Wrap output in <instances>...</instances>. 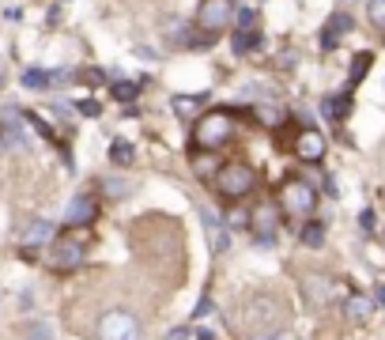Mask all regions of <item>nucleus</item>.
<instances>
[{
    "instance_id": "obj_31",
    "label": "nucleus",
    "mask_w": 385,
    "mask_h": 340,
    "mask_svg": "<svg viewBox=\"0 0 385 340\" xmlns=\"http://www.w3.org/2000/svg\"><path fill=\"white\" fill-rule=\"evenodd\" d=\"M80 114H87V117H95V114H99V103H80Z\"/></svg>"
},
{
    "instance_id": "obj_3",
    "label": "nucleus",
    "mask_w": 385,
    "mask_h": 340,
    "mask_svg": "<svg viewBox=\"0 0 385 340\" xmlns=\"http://www.w3.org/2000/svg\"><path fill=\"white\" fill-rule=\"evenodd\" d=\"M140 333H144V325H140V318L129 314V310H106L95 325L99 340H140Z\"/></svg>"
},
{
    "instance_id": "obj_12",
    "label": "nucleus",
    "mask_w": 385,
    "mask_h": 340,
    "mask_svg": "<svg viewBox=\"0 0 385 340\" xmlns=\"http://www.w3.org/2000/svg\"><path fill=\"white\" fill-rule=\"evenodd\" d=\"M303 291H306V299L314 302V306H325V302L333 299V280L310 272V276H303Z\"/></svg>"
},
{
    "instance_id": "obj_33",
    "label": "nucleus",
    "mask_w": 385,
    "mask_h": 340,
    "mask_svg": "<svg viewBox=\"0 0 385 340\" xmlns=\"http://www.w3.org/2000/svg\"><path fill=\"white\" fill-rule=\"evenodd\" d=\"M359 223L366 227V231H374V212H363V219H359Z\"/></svg>"
},
{
    "instance_id": "obj_2",
    "label": "nucleus",
    "mask_w": 385,
    "mask_h": 340,
    "mask_svg": "<svg viewBox=\"0 0 385 340\" xmlns=\"http://www.w3.org/2000/svg\"><path fill=\"white\" fill-rule=\"evenodd\" d=\"M231 136H234V121H231V114L227 110H212V114H204L201 121L193 125V144L196 148H223V144H231Z\"/></svg>"
},
{
    "instance_id": "obj_19",
    "label": "nucleus",
    "mask_w": 385,
    "mask_h": 340,
    "mask_svg": "<svg viewBox=\"0 0 385 340\" xmlns=\"http://www.w3.org/2000/svg\"><path fill=\"white\" fill-rule=\"evenodd\" d=\"M321 110H325L328 121H344L347 110H351V98H347V95H328L325 103H321Z\"/></svg>"
},
{
    "instance_id": "obj_17",
    "label": "nucleus",
    "mask_w": 385,
    "mask_h": 340,
    "mask_svg": "<svg viewBox=\"0 0 385 340\" xmlns=\"http://www.w3.org/2000/svg\"><path fill=\"white\" fill-rule=\"evenodd\" d=\"M370 64H374V53H355V61H351V72H347V91L351 87H359L363 84V76L370 72Z\"/></svg>"
},
{
    "instance_id": "obj_18",
    "label": "nucleus",
    "mask_w": 385,
    "mask_h": 340,
    "mask_svg": "<svg viewBox=\"0 0 385 340\" xmlns=\"http://www.w3.org/2000/svg\"><path fill=\"white\" fill-rule=\"evenodd\" d=\"M257 121L265 125V128H284L287 125V110L265 103V106H257Z\"/></svg>"
},
{
    "instance_id": "obj_29",
    "label": "nucleus",
    "mask_w": 385,
    "mask_h": 340,
    "mask_svg": "<svg viewBox=\"0 0 385 340\" xmlns=\"http://www.w3.org/2000/svg\"><path fill=\"white\" fill-rule=\"evenodd\" d=\"M253 23H257V15H253V12H249V8H246V12H242V15H238V27H253Z\"/></svg>"
},
{
    "instance_id": "obj_10",
    "label": "nucleus",
    "mask_w": 385,
    "mask_h": 340,
    "mask_svg": "<svg viewBox=\"0 0 385 340\" xmlns=\"http://www.w3.org/2000/svg\"><path fill=\"white\" fill-rule=\"evenodd\" d=\"M53 265H57V269H76V265H83V242L80 238H61V242L53 246Z\"/></svg>"
},
{
    "instance_id": "obj_6",
    "label": "nucleus",
    "mask_w": 385,
    "mask_h": 340,
    "mask_svg": "<svg viewBox=\"0 0 385 340\" xmlns=\"http://www.w3.org/2000/svg\"><path fill=\"white\" fill-rule=\"evenodd\" d=\"M231 20H234L231 0H204L201 12H196V27H204V31H212V34H219Z\"/></svg>"
},
{
    "instance_id": "obj_32",
    "label": "nucleus",
    "mask_w": 385,
    "mask_h": 340,
    "mask_svg": "<svg viewBox=\"0 0 385 340\" xmlns=\"http://www.w3.org/2000/svg\"><path fill=\"white\" fill-rule=\"evenodd\" d=\"M208 310H212V299H201V302H196V318H204Z\"/></svg>"
},
{
    "instance_id": "obj_13",
    "label": "nucleus",
    "mask_w": 385,
    "mask_h": 340,
    "mask_svg": "<svg viewBox=\"0 0 385 340\" xmlns=\"http://www.w3.org/2000/svg\"><path fill=\"white\" fill-rule=\"evenodd\" d=\"M189 167H193L196 178H215V174H219V159H215V151H208V148H196Z\"/></svg>"
},
{
    "instance_id": "obj_25",
    "label": "nucleus",
    "mask_w": 385,
    "mask_h": 340,
    "mask_svg": "<svg viewBox=\"0 0 385 340\" xmlns=\"http://www.w3.org/2000/svg\"><path fill=\"white\" fill-rule=\"evenodd\" d=\"M366 15H370V23L385 31V0H370V8H366Z\"/></svg>"
},
{
    "instance_id": "obj_30",
    "label": "nucleus",
    "mask_w": 385,
    "mask_h": 340,
    "mask_svg": "<svg viewBox=\"0 0 385 340\" xmlns=\"http://www.w3.org/2000/svg\"><path fill=\"white\" fill-rule=\"evenodd\" d=\"M231 223H234V227H242V223H249V216H246V212H238V208H234V212H231Z\"/></svg>"
},
{
    "instance_id": "obj_26",
    "label": "nucleus",
    "mask_w": 385,
    "mask_h": 340,
    "mask_svg": "<svg viewBox=\"0 0 385 340\" xmlns=\"http://www.w3.org/2000/svg\"><path fill=\"white\" fill-rule=\"evenodd\" d=\"M140 95V84H114V98L117 103H133Z\"/></svg>"
},
{
    "instance_id": "obj_9",
    "label": "nucleus",
    "mask_w": 385,
    "mask_h": 340,
    "mask_svg": "<svg viewBox=\"0 0 385 340\" xmlns=\"http://www.w3.org/2000/svg\"><path fill=\"white\" fill-rule=\"evenodd\" d=\"M295 155L303 163H321L325 159V136L317 133V128H303L295 140Z\"/></svg>"
},
{
    "instance_id": "obj_1",
    "label": "nucleus",
    "mask_w": 385,
    "mask_h": 340,
    "mask_svg": "<svg viewBox=\"0 0 385 340\" xmlns=\"http://www.w3.org/2000/svg\"><path fill=\"white\" fill-rule=\"evenodd\" d=\"M284 321H287V310H284L279 299L249 295L238 310H234L231 325L242 340H276V333L284 329Z\"/></svg>"
},
{
    "instance_id": "obj_5",
    "label": "nucleus",
    "mask_w": 385,
    "mask_h": 340,
    "mask_svg": "<svg viewBox=\"0 0 385 340\" xmlns=\"http://www.w3.org/2000/svg\"><path fill=\"white\" fill-rule=\"evenodd\" d=\"M279 205H284L287 216H310L317 205V193L303 178H287L284 186H279Z\"/></svg>"
},
{
    "instance_id": "obj_21",
    "label": "nucleus",
    "mask_w": 385,
    "mask_h": 340,
    "mask_svg": "<svg viewBox=\"0 0 385 340\" xmlns=\"http://www.w3.org/2000/svg\"><path fill=\"white\" fill-rule=\"evenodd\" d=\"M370 310H374V302L366 295H351V299H347V318H351L355 325H363V321L370 318Z\"/></svg>"
},
{
    "instance_id": "obj_14",
    "label": "nucleus",
    "mask_w": 385,
    "mask_h": 340,
    "mask_svg": "<svg viewBox=\"0 0 385 340\" xmlns=\"http://www.w3.org/2000/svg\"><path fill=\"white\" fill-rule=\"evenodd\" d=\"M347 31H351V15L336 12L333 20H328V27H325V34H321V45H325V50H333V45L340 42V34H347Z\"/></svg>"
},
{
    "instance_id": "obj_34",
    "label": "nucleus",
    "mask_w": 385,
    "mask_h": 340,
    "mask_svg": "<svg viewBox=\"0 0 385 340\" xmlns=\"http://www.w3.org/2000/svg\"><path fill=\"white\" fill-rule=\"evenodd\" d=\"M378 302H382V306H385V283H382V288H378Z\"/></svg>"
},
{
    "instance_id": "obj_16",
    "label": "nucleus",
    "mask_w": 385,
    "mask_h": 340,
    "mask_svg": "<svg viewBox=\"0 0 385 340\" xmlns=\"http://www.w3.org/2000/svg\"><path fill=\"white\" fill-rule=\"evenodd\" d=\"M23 242L31 246H45V242H53V223H42V219H34V223H27V231H23Z\"/></svg>"
},
{
    "instance_id": "obj_20",
    "label": "nucleus",
    "mask_w": 385,
    "mask_h": 340,
    "mask_svg": "<svg viewBox=\"0 0 385 340\" xmlns=\"http://www.w3.org/2000/svg\"><path fill=\"white\" fill-rule=\"evenodd\" d=\"M257 45H261L257 27H238V34H234V53H253Z\"/></svg>"
},
{
    "instance_id": "obj_24",
    "label": "nucleus",
    "mask_w": 385,
    "mask_h": 340,
    "mask_svg": "<svg viewBox=\"0 0 385 340\" xmlns=\"http://www.w3.org/2000/svg\"><path fill=\"white\" fill-rule=\"evenodd\" d=\"M102 189H106V197H110V200H117V197H129V193H133V182H125V178H110Z\"/></svg>"
},
{
    "instance_id": "obj_27",
    "label": "nucleus",
    "mask_w": 385,
    "mask_h": 340,
    "mask_svg": "<svg viewBox=\"0 0 385 340\" xmlns=\"http://www.w3.org/2000/svg\"><path fill=\"white\" fill-rule=\"evenodd\" d=\"M23 340H53L50 325H42V321H34V325H27V337Z\"/></svg>"
},
{
    "instance_id": "obj_11",
    "label": "nucleus",
    "mask_w": 385,
    "mask_h": 340,
    "mask_svg": "<svg viewBox=\"0 0 385 340\" xmlns=\"http://www.w3.org/2000/svg\"><path fill=\"white\" fill-rule=\"evenodd\" d=\"M95 212H99L95 197H91V193H80V197H76V200H72V205H68V212H64V223H68V227L91 223V219H95Z\"/></svg>"
},
{
    "instance_id": "obj_15",
    "label": "nucleus",
    "mask_w": 385,
    "mask_h": 340,
    "mask_svg": "<svg viewBox=\"0 0 385 340\" xmlns=\"http://www.w3.org/2000/svg\"><path fill=\"white\" fill-rule=\"evenodd\" d=\"M57 72H45V68H27L23 72V87L27 91H45V87H53V84H57Z\"/></svg>"
},
{
    "instance_id": "obj_23",
    "label": "nucleus",
    "mask_w": 385,
    "mask_h": 340,
    "mask_svg": "<svg viewBox=\"0 0 385 340\" xmlns=\"http://www.w3.org/2000/svg\"><path fill=\"white\" fill-rule=\"evenodd\" d=\"M298 238H303V242L310 246V250H317V246H325V227H321V223H306V227H303V235H298Z\"/></svg>"
},
{
    "instance_id": "obj_4",
    "label": "nucleus",
    "mask_w": 385,
    "mask_h": 340,
    "mask_svg": "<svg viewBox=\"0 0 385 340\" xmlns=\"http://www.w3.org/2000/svg\"><path fill=\"white\" fill-rule=\"evenodd\" d=\"M253 186H257V174L246 163H227V167H219V174H215V189L227 200H242Z\"/></svg>"
},
{
    "instance_id": "obj_8",
    "label": "nucleus",
    "mask_w": 385,
    "mask_h": 340,
    "mask_svg": "<svg viewBox=\"0 0 385 340\" xmlns=\"http://www.w3.org/2000/svg\"><path fill=\"white\" fill-rule=\"evenodd\" d=\"M0 140H4L8 151H23L27 148V136L20 125V110H0Z\"/></svg>"
},
{
    "instance_id": "obj_22",
    "label": "nucleus",
    "mask_w": 385,
    "mask_h": 340,
    "mask_svg": "<svg viewBox=\"0 0 385 340\" xmlns=\"http://www.w3.org/2000/svg\"><path fill=\"white\" fill-rule=\"evenodd\" d=\"M110 159H114L117 167H129V163H133V144H129V140H114V144H110Z\"/></svg>"
},
{
    "instance_id": "obj_7",
    "label": "nucleus",
    "mask_w": 385,
    "mask_h": 340,
    "mask_svg": "<svg viewBox=\"0 0 385 340\" xmlns=\"http://www.w3.org/2000/svg\"><path fill=\"white\" fill-rule=\"evenodd\" d=\"M249 227H253V235H257V242H261V246L276 242V227H279V212H276V205H272V200H265V205L253 208V212H249Z\"/></svg>"
},
{
    "instance_id": "obj_28",
    "label": "nucleus",
    "mask_w": 385,
    "mask_h": 340,
    "mask_svg": "<svg viewBox=\"0 0 385 340\" xmlns=\"http://www.w3.org/2000/svg\"><path fill=\"white\" fill-rule=\"evenodd\" d=\"M196 103H201V98H189V95L182 98V95H177L174 98V114H189V110H196Z\"/></svg>"
}]
</instances>
